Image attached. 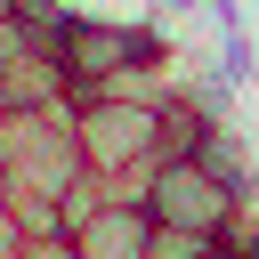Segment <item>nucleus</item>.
Segmentation results:
<instances>
[{
    "label": "nucleus",
    "mask_w": 259,
    "mask_h": 259,
    "mask_svg": "<svg viewBox=\"0 0 259 259\" xmlns=\"http://www.w3.org/2000/svg\"><path fill=\"white\" fill-rule=\"evenodd\" d=\"M89 194L73 105H0V202L24 235H65L73 202Z\"/></svg>",
    "instance_id": "nucleus-1"
},
{
    "label": "nucleus",
    "mask_w": 259,
    "mask_h": 259,
    "mask_svg": "<svg viewBox=\"0 0 259 259\" xmlns=\"http://www.w3.org/2000/svg\"><path fill=\"white\" fill-rule=\"evenodd\" d=\"M49 49H57L65 105H73V97H97V89H130V97H170V89H178L170 32H162V24H138V16L65 8L57 32H49Z\"/></svg>",
    "instance_id": "nucleus-2"
},
{
    "label": "nucleus",
    "mask_w": 259,
    "mask_h": 259,
    "mask_svg": "<svg viewBox=\"0 0 259 259\" xmlns=\"http://www.w3.org/2000/svg\"><path fill=\"white\" fill-rule=\"evenodd\" d=\"M73 146H81L89 186L138 194V178L162 162V97H130V89L73 97Z\"/></svg>",
    "instance_id": "nucleus-3"
},
{
    "label": "nucleus",
    "mask_w": 259,
    "mask_h": 259,
    "mask_svg": "<svg viewBox=\"0 0 259 259\" xmlns=\"http://www.w3.org/2000/svg\"><path fill=\"white\" fill-rule=\"evenodd\" d=\"M138 202H146L154 227H186V235H210V243H227V227H235V210H243V194L219 186L194 154H162V162L138 178Z\"/></svg>",
    "instance_id": "nucleus-4"
},
{
    "label": "nucleus",
    "mask_w": 259,
    "mask_h": 259,
    "mask_svg": "<svg viewBox=\"0 0 259 259\" xmlns=\"http://www.w3.org/2000/svg\"><path fill=\"white\" fill-rule=\"evenodd\" d=\"M65 235H73V251H81V259H146V243H154V219H146V202H138V194L89 186V194L73 202Z\"/></svg>",
    "instance_id": "nucleus-5"
},
{
    "label": "nucleus",
    "mask_w": 259,
    "mask_h": 259,
    "mask_svg": "<svg viewBox=\"0 0 259 259\" xmlns=\"http://www.w3.org/2000/svg\"><path fill=\"white\" fill-rule=\"evenodd\" d=\"M16 259H81V251H73V235H24Z\"/></svg>",
    "instance_id": "nucleus-6"
},
{
    "label": "nucleus",
    "mask_w": 259,
    "mask_h": 259,
    "mask_svg": "<svg viewBox=\"0 0 259 259\" xmlns=\"http://www.w3.org/2000/svg\"><path fill=\"white\" fill-rule=\"evenodd\" d=\"M16 251H24V227H16V210L0 202V259H16Z\"/></svg>",
    "instance_id": "nucleus-7"
},
{
    "label": "nucleus",
    "mask_w": 259,
    "mask_h": 259,
    "mask_svg": "<svg viewBox=\"0 0 259 259\" xmlns=\"http://www.w3.org/2000/svg\"><path fill=\"white\" fill-rule=\"evenodd\" d=\"M210 259H235V251H227V243H219V251H210Z\"/></svg>",
    "instance_id": "nucleus-8"
},
{
    "label": "nucleus",
    "mask_w": 259,
    "mask_h": 259,
    "mask_svg": "<svg viewBox=\"0 0 259 259\" xmlns=\"http://www.w3.org/2000/svg\"><path fill=\"white\" fill-rule=\"evenodd\" d=\"M243 259H259V251H243Z\"/></svg>",
    "instance_id": "nucleus-9"
}]
</instances>
